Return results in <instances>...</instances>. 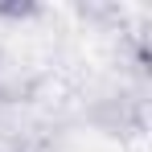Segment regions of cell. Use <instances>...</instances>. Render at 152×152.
<instances>
[{
    "label": "cell",
    "mask_w": 152,
    "mask_h": 152,
    "mask_svg": "<svg viewBox=\"0 0 152 152\" xmlns=\"http://www.w3.org/2000/svg\"><path fill=\"white\" fill-rule=\"evenodd\" d=\"M41 17L37 0H0V21H33Z\"/></svg>",
    "instance_id": "6da1fadb"
},
{
    "label": "cell",
    "mask_w": 152,
    "mask_h": 152,
    "mask_svg": "<svg viewBox=\"0 0 152 152\" xmlns=\"http://www.w3.org/2000/svg\"><path fill=\"white\" fill-rule=\"evenodd\" d=\"M0 152H33L25 136H8V132H0Z\"/></svg>",
    "instance_id": "7a4b0ae2"
}]
</instances>
